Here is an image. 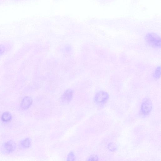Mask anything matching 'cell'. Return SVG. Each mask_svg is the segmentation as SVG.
Returning <instances> with one entry per match:
<instances>
[{"mask_svg":"<svg viewBox=\"0 0 161 161\" xmlns=\"http://www.w3.org/2000/svg\"><path fill=\"white\" fill-rule=\"evenodd\" d=\"M109 98V95L106 92L101 91L96 94L95 100V102L99 104H103L106 103Z\"/></svg>","mask_w":161,"mask_h":161,"instance_id":"obj_2","label":"cell"},{"mask_svg":"<svg viewBox=\"0 0 161 161\" xmlns=\"http://www.w3.org/2000/svg\"><path fill=\"white\" fill-rule=\"evenodd\" d=\"M75 155L72 152H71L68 154L66 161H75Z\"/></svg>","mask_w":161,"mask_h":161,"instance_id":"obj_9","label":"cell"},{"mask_svg":"<svg viewBox=\"0 0 161 161\" xmlns=\"http://www.w3.org/2000/svg\"><path fill=\"white\" fill-rule=\"evenodd\" d=\"M31 145V141L29 138H26L21 141L20 143L21 147L24 148H29Z\"/></svg>","mask_w":161,"mask_h":161,"instance_id":"obj_7","label":"cell"},{"mask_svg":"<svg viewBox=\"0 0 161 161\" xmlns=\"http://www.w3.org/2000/svg\"><path fill=\"white\" fill-rule=\"evenodd\" d=\"M16 148L15 143L13 141H10L4 144L2 149L4 153H9L13 151Z\"/></svg>","mask_w":161,"mask_h":161,"instance_id":"obj_5","label":"cell"},{"mask_svg":"<svg viewBox=\"0 0 161 161\" xmlns=\"http://www.w3.org/2000/svg\"><path fill=\"white\" fill-rule=\"evenodd\" d=\"M32 103V100L30 97H26L21 102V107L22 109L26 110L30 107Z\"/></svg>","mask_w":161,"mask_h":161,"instance_id":"obj_6","label":"cell"},{"mask_svg":"<svg viewBox=\"0 0 161 161\" xmlns=\"http://www.w3.org/2000/svg\"><path fill=\"white\" fill-rule=\"evenodd\" d=\"M146 40L148 44L154 47H160L161 39L157 34L152 33H148L146 36Z\"/></svg>","mask_w":161,"mask_h":161,"instance_id":"obj_1","label":"cell"},{"mask_svg":"<svg viewBox=\"0 0 161 161\" xmlns=\"http://www.w3.org/2000/svg\"><path fill=\"white\" fill-rule=\"evenodd\" d=\"M152 108V103L150 99H146L144 100L141 106L142 113L147 115L151 112Z\"/></svg>","mask_w":161,"mask_h":161,"instance_id":"obj_3","label":"cell"},{"mask_svg":"<svg viewBox=\"0 0 161 161\" xmlns=\"http://www.w3.org/2000/svg\"><path fill=\"white\" fill-rule=\"evenodd\" d=\"M1 118L3 122H7L12 119V116L9 112H5L2 114Z\"/></svg>","mask_w":161,"mask_h":161,"instance_id":"obj_8","label":"cell"},{"mask_svg":"<svg viewBox=\"0 0 161 161\" xmlns=\"http://www.w3.org/2000/svg\"><path fill=\"white\" fill-rule=\"evenodd\" d=\"M98 157L96 155H93L90 157L87 161H98Z\"/></svg>","mask_w":161,"mask_h":161,"instance_id":"obj_12","label":"cell"},{"mask_svg":"<svg viewBox=\"0 0 161 161\" xmlns=\"http://www.w3.org/2000/svg\"><path fill=\"white\" fill-rule=\"evenodd\" d=\"M161 68L160 66H158L156 69L154 73L155 78L157 79L159 78L160 76Z\"/></svg>","mask_w":161,"mask_h":161,"instance_id":"obj_11","label":"cell"},{"mask_svg":"<svg viewBox=\"0 0 161 161\" xmlns=\"http://www.w3.org/2000/svg\"><path fill=\"white\" fill-rule=\"evenodd\" d=\"M117 148V146L116 144L114 143H111L108 145V148L111 151H115Z\"/></svg>","mask_w":161,"mask_h":161,"instance_id":"obj_10","label":"cell"},{"mask_svg":"<svg viewBox=\"0 0 161 161\" xmlns=\"http://www.w3.org/2000/svg\"><path fill=\"white\" fill-rule=\"evenodd\" d=\"M74 94V91L71 89L66 90L62 96V102L64 104H67L72 100Z\"/></svg>","mask_w":161,"mask_h":161,"instance_id":"obj_4","label":"cell"}]
</instances>
